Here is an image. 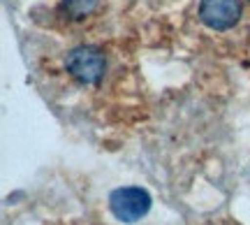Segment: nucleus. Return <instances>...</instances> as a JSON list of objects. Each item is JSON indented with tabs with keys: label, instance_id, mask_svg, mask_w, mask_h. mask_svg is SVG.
Masks as SVG:
<instances>
[{
	"label": "nucleus",
	"instance_id": "1",
	"mask_svg": "<svg viewBox=\"0 0 250 225\" xmlns=\"http://www.w3.org/2000/svg\"><path fill=\"white\" fill-rule=\"evenodd\" d=\"M109 209H111L114 218L121 223H137L148 214L151 195L144 188H137V186L116 188L109 195Z\"/></svg>",
	"mask_w": 250,
	"mask_h": 225
},
{
	"label": "nucleus",
	"instance_id": "2",
	"mask_svg": "<svg viewBox=\"0 0 250 225\" xmlns=\"http://www.w3.org/2000/svg\"><path fill=\"white\" fill-rule=\"evenodd\" d=\"M65 68L79 84H98L104 77L107 58L95 46H77L67 54Z\"/></svg>",
	"mask_w": 250,
	"mask_h": 225
},
{
	"label": "nucleus",
	"instance_id": "3",
	"mask_svg": "<svg viewBox=\"0 0 250 225\" xmlns=\"http://www.w3.org/2000/svg\"><path fill=\"white\" fill-rule=\"evenodd\" d=\"M199 19L211 30H227L239 23L241 2L239 0H199Z\"/></svg>",
	"mask_w": 250,
	"mask_h": 225
},
{
	"label": "nucleus",
	"instance_id": "4",
	"mask_svg": "<svg viewBox=\"0 0 250 225\" xmlns=\"http://www.w3.org/2000/svg\"><path fill=\"white\" fill-rule=\"evenodd\" d=\"M95 7H98V0H62L61 14L72 19V21H79V19H86L88 14H93Z\"/></svg>",
	"mask_w": 250,
	"mask_h": 225
}]
</instances>
